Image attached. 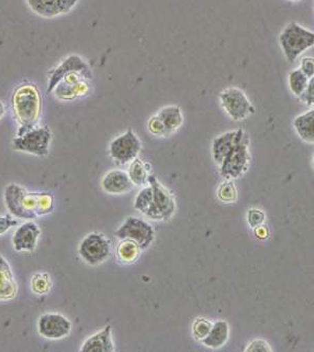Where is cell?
<instances>
[{"label":"cell","mask_w":314,"mask_h":352,"mask_svg":"<svg viewBox=\"0 0 314 352\" xmlns=\"http://www.w3.org/2000/svg\"><path fill=\"white\" fill-rule=\"evenodd\" d=\"M7 208L13 217L34 220L54 210V199L46 192H29L18 184L8 185L5 190Z\"/></svg>","instance_id":"6da1fadb"},{"label":"cell","mask_w":314,"mask_h":352,"mask_svg":"<svg viewBox=\"0 0 314 352\" xmlns=\"http://www.w3.org/2000/svg\"><path fill=\"white\" fill-rule=\"evenodd\" d=\"M15 120L19 124L18 131L34 128L41 116L42 98L34 84H22L14 91L12 98Z\"/></svg>","instance_id":"7a4b0ae2"},{"label":"cell","mask_w":314,"mask_h":352,"mask_svg":"<svg viewBox=\"0 0 314 352\" xmlns=\"http://www.w3.org/2000/svg\"><path fill=\"white\" fill-rule=\"evenodd\" d=\"M148 184L152 187V190L145 202L143 214L153 221L170 220L176 209L172 192L154 176L149 177Z\"/></svg>","instance_id":"3957f363"},{"label":"cell","mask_w":314,"mask_h":352,"mask_svg":"<svg viewBox=\"0 0 314 352\" xmlns=\"http://www.w3.org/2000/svg\"><path fill=\"white\" fill-rule=\"evenodd\" d=\"M279 42L287 61L293 63L304 52L313 47L314 32L291 22L280 34Z\"/></svg>","instance_id":"277c9868"},{"label":"cell","mask_w":314,"mask_h":352,"mask_svg":"<svg viewBox=\"0 0 314 352\" xmlns=\"http://www.w3.org/2000/svg\"><path fill=\"white\" fill-rule=\"evenodd\" d=\"M52 132L48 126H34L25 131H18L13 140V148L18 152L44 157L50 153Z\"/></svg>","instance_id":"5b68a950"},{"label":"cell","mask_w":314,"mask_h":352,"mask_svg":"<svg viewBox=\"0 0 314 352\" xmlns=\"http://www.w3.org/2000/svg\"><path fill=\"white\" fill-rule=\"evenodd\" d=\"M251 164L249 138L247 133L235 144L220 164V175L225 180H236L249 170Z\"/></svg>","instance_id":"8992f818"},{"label":"cell","mask_w":314,"mask_h":352,"mask_svg":"<svg viewBox=\"0 0 314 352\" xmlns=\"http://www.w3.org/2000/svg\"><path fill=\"white\" fill-rule=\"evenodd\" d=\"M219 100L225 113L235 122L247 120L255 113V107L240 88H225L219 94Z\"/></svg>","instance_id":"52a82bcc"},{"label":"cell","mask_w":314,"mask_h":352,"mask_svg":"<svg viewBox=\"0 0 314 352\" xmlns=\"http://www.w3.org/2000/svg\"><path fill=\"white\" fill-rule=\"evenodd\" d=\"M78 252L84 263L94 267L109 258L112 243L105 236L104 233H90L78 245Z\"/></svg>","instance_id":"ba28073f"},{"label":"cell","mask_w":314,"mask_h":352,"mask_svg":"<svg viewBox=\"0 0 314 352\" xmlns=\"http://www.w3.org/2000/svg\"><path fill=\"white\" fill-rule=\"evenodd\" d=\"M114 235L118 239H129L138 243L142 250H146L155 239V231L146 221L136 217H129L116 229Z\"/></svg>","instance_id":"9c48e42d"},{"label":"cell","mask_w":314,"mask_h":352,"mask_svg":"<svg viewBox=\"0 0 314 352\" xmlns=\"http://www.w3.org/2000/svg\"><path fill=\"white\" fill-rule=\"evenodd\" d=\"M142 142L131 129L114 138L108 146V153L112 160L122 166L131 164L134 159L138 158Z\"/></svg>","instance_id":"30bf717a"},{"label":"cell","mask_w":314,"mask_h":352,"mask_svg":"<svg viewBox=\"0 0 314 352\" xmlns=\"http://www.w3.org/2000/svg\"><path fill=\"white\" fill-rule=\"evenodd\" d=\"M72 329V322L61 314L46 313L38 319V333L48 340L64 339Z\"/></svg>","instance_id":"8fae6325"},{"label":"cell","mask_w":314,"mask_h":352,"mask_svg":"<svg viewBox=\"0 0 314 352\" xmlns=\"http://www.w3.org/2000/svg\"><path fill=\"white\" fill-rule=\"evenodd\" d=\"M72 72H78L82 76H85L87 80H92V72L90 66L85 63L80 56L72 55L63 60L58 67L52 70L50 74V80H48V87L46 94H52L55 89L56 86L60 83V80L66 76V74H72Z\"/></svg>","instance_id":"7c38bea8"},{"label":"cell","mask_w":314,"mask_h":352,"mask_svg":"<svg viewBox=\"0 0 314 352\" xmlns=\"http://www.w3.org/2000/svg\"><path fill=\"white\" fill-rule=\"evenodd\" d=\"M87 78L78 72L66 74L54 89V94L59 100H72L87 96L90 87Z\"/></svg>","instance_id":"4fadbf2b"},{"label":"cell","mask_w":314,"mask_h":352,"mask_svg":"<svg viewBox=\"0 0 314 352\" xmlns=\"http://www.w3.org/2000/svg\"><path fill=\"white\" fill-rule=\"evenodd\" d=\"M41 230L33 221L20 225L14 233L13 247L17 252H33L38 245Z\"/></svg>","instance_id":"5bb4252c"},{"label":"cell","mask_w":314,"mask_h":352,"mask_svg":"<svg viewBox=\"0 0 314 352\" xmlns=\"http://www.w3.org/2000/svg\"><path fill=\"white\" fill-rule=\"evenodd\" d=\"M26 3L37 15L52 18L72 11L78 0H26Z\"/></svg>","instance_id":"9a60e30c"},{"label":"cell","mask_w":314,"mask_h":352,"mask_svg":"<svg viewBox=\"0 0 314 352\" xmlns=\"http://www.w3.org/2000/svg\"><path fill=\"white\" fill-rule=\"evenodd\" d=\"M101 186L109 195L128 194L136 185L131 181L128 173L122 170H112L103 177Z\"/></svg>","instance_id":"2e32d148"},{"label":"cell","mask_w":314,"mask_h":352,"mask_svg":"<svg viewBox=\"0 0 314 352\" xmlns=\"http://www.w3.org/2000/svg\"><path fill=\"white\" fill-rule=\"evenodd\" d=\"M244 131L242 129H238L236 131H229L219 135L213 140L212 144V156L215 162L218 166L222 164L227 155L231 152V148L238 142V140L244 135Z\"/></svg>","instance_id":"e0dca14e"},{"label":"cell","mask_w":314,"mask_h":352,"mask_svg":"<svg viewBox=\"0 0 314 352\" xmlns=\"http://www.w3.org/2000/svg\"><path fill=\"white\" fill-rule=\"evenodd\" d=\"M85 352H112L116 350L112 341V327H105L102 331L88 338L80 348Z\"/></svg>","instance_id":"ac0fdd59"},{"label":"cell","mask_w":314,"mask_h":352,"mask_svg":"<svg viewBox=\"0 0 314 352\" xmlns=\"http://www.w3.org/2000/svg\"><path fill=\"white\" fill-rule=\"evenodd\" d=\"M17 293V283L11 265L3 255H0V301L12 300Z\"/></svg>","instance_id":"d6986e66"},{"label":"cell","mask_w":314,"mask_h":352,"mask_svg":"<svg viewBox=\"0 0 314 352\" xmlns=\"http://www.w3.org/2000/svg\"><path fill=\"white\" fill-rule=\"evenodd\" d=\"M156 116L160 118L166 128L168 136L174 134L176 131L181 128L183 124V114L178 106H166Z\"/></svg>","instance_id":"ffe728a7"},{"label":"cell","mask_w":314,"mask_h":352,"mask_svg":"<svg viewBox=\"0 0 314 352\" xmlns=\"http://www.w3.org/2000/svg\"><path fill=\"white\" fill-rule=\"evenodd\" d=\"M229 327L227 321L215 322L207 337L202 340V344L211 349H219L229 341Z\"/></svg>","instance_id":"44dd1931"},{"label":"cell","mask_w":314,"mask_h":352,"mask_svg":"<svg viewBox=\"0 0 314 352\" xmlns=\"http://www.w3.org/2000/svg\"><path fill=\"white\" fill-rule=\"evenodd\" d=\"M293 124L302 140L308 144H314V108L297 116Z\"/></svg>","instance_id":"7402d4cb"},{"label":"cell","mask_w":314,"mask_h":352,"mask_svg":"<svg viewBox=\"0 0 314 352\" xmlns=\"http://www.w3.org/2000/svg\"><path fill=\"white\" fill-rule=\"evenodd\" d=\"M128 175L136 186H144L148 184L150 177V164H146L142 159L136 158L129 166Z\"/></svg>","instance_id":"603a6c76"},{"label":"cell","mask_w":314,"mask_h":352,"mask_svg":"<svg viewBox=\"0 0 314 352\" xmlns=\"http://www.w3.org/2000/svg\"><path fill=\"white\" fill-rule=\"evenodd\" d=\"M140 251L138 243L129 239H121V243L116 247V255L121 263L131 265L136 263L140 257Z\"/></svg>","instance_id":"cb8c5ba5"},{"label":"cell","mask_w":314,"mask_h":352,"mask_svg":"<svg viewBox=\"0 0 314 352\" xmlns=\"http://www.w3.org/2000/svg\"><path fill=\"white\" fill-rule=\"evenodd\" d=\"M308 80H309V78L300 68L299 69L293 70L288 76L289 89L295 96L300 98L307 88Z\"/></svg>","instance_id":"d4e9b609"},{"label":"cell","mask_w":314,"mask_h":352,"mask_svg":"<svg viewBox=\"0 0 314 352\" xmlns=\"http://www.w3.org/2000/svg\"><path fill=\"white\" fill-rule=\"evenodd\" d=\"M217 197L223 203H235L238 199V192L233 180H225L217 189Z\"/></svg>","instance_id":"484cf974"},{"label":"cell","mask_w":314,"mask_h":352,"mask_svg":"<svg viewBox=\"0 0 314 352\" xmlns=\"http://www.w3.org/2000/svg\"><path fill=\"white\" fill-rule=\"evenodd\" d=\"M213 323L209 320L205 319V318H197L192 325L193 337L197 341L202 342L205 338L209 335V331L212 329Z\"/></svg>","instance_id":"4316f807"},{"label":"cell","mask_w":314,"mask_h":352,"mask_svg":"<svg viewBox=\"0 0 314 352\" xmlns=\"http://www.w3.org/2000/svg\"><path fill=\"white\" fill-rule=\"evenodd\" d=\"M31 283L32 289L37 295H44V294L48 293L50 287H52L50 275L46 274V273H39V274L34 275Z\"/></svg>","instance_id":"83f0119b"},{"label":"cell","mask_w":314,"mask_h":352,"mask_svg":"<svg viewBox=\"0 0 314 352\" xmlns=\"http://www.w3.org/2000/svg\"><path fill=\"white\" fill-rule=\"evenodd\" d=\"M148 130L151 134L157 136V138H166L168 136L166 128L160 118L155 114L148 122Z\"/></svg>","instance_id":"f1b7e54d"},{"label":"cell","mask_w":314,"mask_h":352,"mask_svg":"<svg viewBox=\"0 0 314 352\" xmlns=\"http://www.w3.org/2000/svg\"><path fill=\"white\" fill-rule=\"evenodd\" d=\"M247 222L251 228L255 229L257 227L264 224L265 214L263 211L260 209L251 208L247 211Z\"/></svg>","instance_id":"f546056e"},{"label":"cell","mask_w":314,"mask_h":352,"mask_svg":"<svg viewBox=\"0 0 314 352\" xmlns=\"http://www.w3.org/2000/svg\"><path fill=\"white\" fill-rule=\"evenodd\" d=\"M300 100L307 104V106H314V76L309 78L308 80L307 88H306L304 94L300 96Z\"/></svg>","instance_id":"4dcf8cb0"},{"label":"cell","mask_w":314,"mask_h":352,"mask_svg":"<svg viewBox=\"0 0 314 352\" xmlns=\"http://www.w3.org/2000/svg\"><path fill=\"white\" fill-rule=\"evenodd\" d=\"M245 351L269 352L271 351V347L266 341H264V340H255V341L251 342V343L245 348Z\"/></svg>","instance_id":"1f68e13d"},{"label":"cell","mask_w":314,"mask_h":352,"mask_svg":"<svg viewBox=\"0 0 314 352\" xmlns=\"http://www.w3.org/2000/svg\"><path fill=\"white\" fill-rule=\"evenodd\" d=\"M18 221L12 218L11 215H3L0 217V235L5 234L12 227L16 226Z\"/></svg>","instance_id":"d6a6232c"},{"label":"cell","mask_w":314,"mask_h":352,"mask_svg":"<svg viewBox=\"0 0 314 352\" xmlns=\"http://www.w3.org/2000/svg\"><path fill=\"white\" fill-rule=\"evenodd\" d=\"M300 69L308 76V78L314 76V58L305 57L302 59Z\"/></svg>","instance_id":"836d02e7"},{"label":"cell","mask_w":314,"mask_h":352,"mask_svg":"<svg viewBox=\"0 0 314 352\" xmlns=\"http://www.w3.org/2000/svg\"><path fill=\"white\" fill-rule=\"evenodd\" d=\"M255 236L260 239H265L269 236V230L264 224L255 228Z\"/></svg>","instance_id":"e575fe53"},{"label":"cell","mask_w":314,"mask_h":352,"mask_svg":"<svg viewBox=\"0 0 314 352\" xmlns=\"http://www.w3.org/2000/svg\"><path fill=\"white\" fill-rule=\"evenodd\" d=\"M6 107L3 102H0V120L5 116Z\"/></svg>","instance_id":"d590c367"},{"label":"cell","mask_w":314,"mask_h":352,"mask_svg":"<svg viewBox=\"0 0 314 352\" xmlns=\"http://www.w3.org/2000/svg\"><path fill=\"white\" fill-rule=\"evenodd\" d=\"M312 164H313V168H314V156H313V161H312Z\"/></svg>","instance_id":"8d00e7d4"},{"label":"cell","mask_w":314,"mask_h":352,"mask_svg":"<svg viewBox=\"0 0 314 352\" xmlns=\"http://www.w3.org/2000/svg\"><path fill=\"white\" fill-rule=\"evenodd\" d=\"M291 1H300V0H291Z\"/></svg>","instance_id":"74e56055"}]
</instances>
